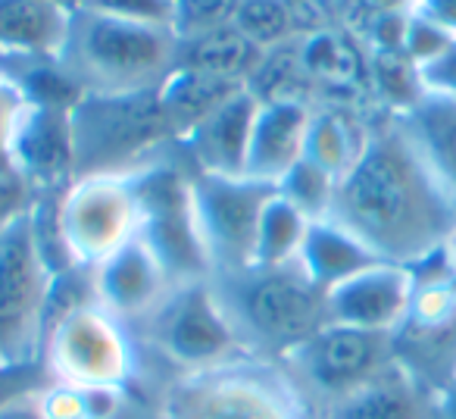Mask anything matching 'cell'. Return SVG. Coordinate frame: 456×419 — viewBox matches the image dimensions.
<instances>
[{
	"label": "cell",
	"mask_w": 456,
	"mask_h": 419,
	"mask_svg": "<svg viewBox=\"0 0 456 419\" xmlns=\"http://www.w3.org/2000/svg\"><path fill=\"white\" fill-rule=\"evenodd\" d=\"M191 169V166H188ZM279 185L250 176H209L191 169L197 232L207 251L209 273H238L254 267L256 232L266 203Z\"/></svg>",
	"instance_id": "obj_11"
},
{
	"label": "cell",
	"mask_w": 456,
	"mask_h": 419,
	"mask_svg": "<svg viewBox=\"0 0 456 419\" xmlns=\"http://www.w3.org/2000/svg\"><path fill=\"white\" fill-rule=\"evenodd\" d=\"M241 0H172V32L178 41L200 38L235 26Z\"/></svg>",
	"instance_id": "obj_29"
},
{
	"label": "cell",
	"mask_w": 456,
	"mask_h": 419,
	"mask_svg": "<svg viewBox=\"0 0 456 419\" xmlns=\"http://www.w3.org/2000/svg\"><path fill=\"white\" fill-rule=\"evenodd\" d=\"M379 260L416 269L456 235V201L394 113L372 122L356 163L338 178L331 217Z\"/></svg>",
	"instance_id": "obj_1"
},
{
	"label": "cell",
	"mask_w": 456,
	"mask_h": 419,
	"mask_svg": "<svg viewBox=\"0 0 456 419\" xmlns=\"http://www.w3.org/2000/svg\"><path fill=\"white\" fill-rule=\"evenodd\" d=\"M419 85L425 94L456 97V38L435 60L419 66Z\"/></svg>",
	"instance_id": "obj_31"
},
{
	"label": "cell",
	"mask_w": 456,
	"mask_h": 419,
	"mask_svg": "<svg viewBox=\"0 0 456 419\" xmlns=\"http://www.w3.org/2000/svg\"><path fill=\"white\" fill-rule=\"evenodd\" d=\"M132 338H141V344L169 363L175 375L250 357L235 325L228 323L209 279L172 288L169 298L138 329H132Z\"/></svg>",
	"instance_id": "obj_7"
},
{
	"label": "cell",
	"mask_w": 456,
	"mask_h": 419,
	"mask_svg": "<svg viewBox=\"0 0 456 419\" xmlns=\"http://www.w3.org/2000/svg\"><path fill=\"white\" fill-rule=\"evenodd\" d=\"M260 57V47L250 45L235 26L200 35V38L191 41H178V66L222 78V82L244 85V88H248V78L254 76Z\"/></svg>",
	"instance_id": "obj_24"
},
{
	"label": "cell",
	"mask_w": 456,
	"mask_h": 419,
	"mask_svg": "<svg viewBox=\"0 0 456 419\" xmlns=\"http://www.w3.org/2000/svg\"><path fill=\"white\" fill-rule=\"evenodd\" d=\"M412 13L428 20L431 26L447 32L450 38H456V0H416Z\"/></svg>",
	"instance_id": "obj_34"
},
{
	"label": "cell",
	"mask_w": 456,
	"mask_h": 419,
	"mask_svg": "<svg viewBox=\"0 0 456 419\" xmlns=\"http://www.w3.org/2000/svg\"><path fill=\"white\" fill-rule=\"evenodd\" d=\"M372 122H366L347 103H316L310 132H306L304 157L341 178L366 147Z\"/></svg>",
	"instance_id": "obj_22"
},
{
	"label": "cell",
	"mask_w": 456,
	"mask_h": 419,
	"mask_svg": "<svg viewBox=\"0 0 456 419\" xmlns=\"http://www.w3.org/2000/svg\"><path fill=\"white\" fill-rule=\"evenodd\" d=\"M138 197V235L169 269L172 282L209 279V260L197 232L194 201H191V169L178 147L159 163L132 176Z\"/></svg>",
	"instance_id": "obj_9"
},
{
	"label": "cell",
	"mask_w": 456,
	"mask_h": 419,
	"mask_svg": "<svg viewBox=\"0 0 456 419\" xmlns=\"http://www.w3.org/2000/svg\"><path fill=\"white\" fill-rule=\"evenodd\" d=\"M4 400H7V398H0V404H4Z\"/></svg>",
	"instance_id": "obj_38"
},
{
	"label": "cell",
	"mask_w": 456,
	"mask_h": 419,
	"mask_svg": "<svg viewBox=\"0 0 456 419\" xmlns=\"http://www.w3.org/2000/svg\"><path fill=\"white\" fill-rule=\"evenodd\" d=\"M159 419H316L279 363L244 357L200 373L172 375Z\"/></svg>",
	"instance_id": "obj_5"
},
{
	"label": "cell",
	"mask_w": 456,
	"mask_h": 419,
	"mask_svg": "<svg viewBox=\"0 0 456 419\" xmlns=\"http://www.w3.org/2000/svg\"><path fill=\"white\" fill-rule=\"evenodd\" d=\"M47 4H60V7H69V10H76V0H47Z\"/></svg>",
	"instance_id": "obj_37"
},
{
	"label": "cell",
	"mask_w": 456,
	"mask_h": 419,
	"mask_svg": "<svg viewBox=\"0 0 456 419\" xmlns=\"http://www.w3.org/2000/svg\"><path fill=\"white\" fill-rule=\"evenodd\" d=\"M76 7L141 26L172 29V0H78Z\"/></svg>",
	"instance_id": "obj_30"
},
{
	"label": "cell",
	"mask_w": 456,
	"mask_h": 419,
	"mask_svg": "<svg viewBox=\"0 0 456 419\" xmlns=\"http://www.w3.org/2000/svg\"><path fill=\"white\" fill-rule=\"evenodd\" d=\"M69 7L47 0H0V51L57 57L69 29Z\"/></svg>",
	"instance_id": "obj_21"
},
{
	"label": "cell",
	"mask_w": 456,
	"mask_h": 419,
	"mask_svg": "<svg viewBox=\"0 0 456 419\" xmlns=\"http://www.w3.org/2000/svg\"><path fill=\"white\" fill-rule=\"evenodd\" d=\"M41 363L51 382L78 388H126L134 375V338L101 304L60 316L45 335Z\"/></svg>",
	"instance_id": "obj_10"
},
{
	"label": "cell",
	"mask_w": 456,
	"mask_h": 419,
	"mask_svg": "<svg viewBox=\"0 0 456 419\" xmlns=\"http://www.w3.org/2000/svg\"><path fill=\"white\" fill-rule=\"evenodd\" d=\"M94 288L97 304L132 332L169 298L175 282H172L169 269L163 267V260L151 251V244L141 235H134L116 254L97 263Z\"/></svg>",
	"instance_id": "obj_14"
},
{
	"label": "cell",
	"mask_w": 456,
	"mask_h": 419,
	"mask_svg": "<svg viewBox=\"0 0 456 419\" xmlns=\"http://www.w3.org/2000/svg\"><path fill=\"white\" fill-rule=\"evenodd\" d=\"M235 29L260 51L297 38L285 0H241L235 13Z\"/></svg>",
	"instance_id": "obj_28"
},
{
	"label": "cell",
	"mask_w": 456,
	"mask_h": 419,
	"mask_svg": "<svg viewBox=\"0 0 456 419\" xmlns=\"http://www.w3.org/2000/svg\"><path fill=\"white\" fill-rule=\"evenodd\" d=\"M0 419H45V413L35 404V391H28L4 400L0 404Z\"/></svg>",
	"instance_id": "obj_35"
},
{
	"label": "cell",
	"mask_w": 456,
	"mask_h": 419,
	"mask_svg": "<svg viewBox=\"0 0 456 419\" xmlns=\"http://www.w3.org/2000/svg\"><path fill=\"white\" fill-rule=\"evenodd\" d=\"M35 191L16 176L13 169H0V229L22 217L26 210H32Z\"/></svg>",
	"instance_id": "obj_32"
},
{
	"label": "cell",
	"mask_w": 456,
	"mask_h": 419,
	"mask_svg": "<svg viewBox=\"0 0 456 419\" xmlns=\"http://www.w3.org/2000/svg\"><path fill=\"white\" fill-rule=\"evenodd\" d=\"M69 122L76 178L134 176L178 147L157 91L85 94L69 110Z\"/></svg>",
	"instance_id": "obj_4"
},
{
	"label": "cell",
	"mask_w": 456,
	"mask_h": 419,
	"mask_svg": "<svg viewBox=\"0 0 456 419\" xmlns=\"http://www.w3.org/2000/svg\"><path fill=\"white\" fill-rule=\"evenodd\" d=\"M53 273L41 260L32 210L0 229V373H20L45 354Z\"/></svg>",
	"instance_id": "obj_6"
},
{
	"label": "cell",
	"mask_w": 456,
	"mask_h": 419,
	"mask_svg": "<svg viewBox=\"0 0 456 419\" xmlns=\"http://www.w3.org/2000/svg\"><path fill=\"white\" fill-rule=\"evenodd\" d=\"M26 94L10 82L4 72H0V169H10V157H7V147H10V132L16 126V116L22 113L26 107Z\"/></svg>",
	"instance_id": "obj_33"
},
{
	"label": "cell",
	"mask_w": 456,
	"mask_h": 419,
	"mask_svg": "<svg viewBox=\"0 0 456 419\" xmlns=\"http://www.w3.org/2000/svg\"><path fill=\"white\" fill-rule=\"evenodd\" d=\"M319 419H444V410L441 394L397 360L379 379L331 404Z\"/></svg>",
	"instance_id": "obj_17"
},
{
	"label": "cell",
	"mask_w": 456,
	"mask_h": 419,
	"mask_svg": "<svg viewBox=\"0 0 456 419\" xmlns=\"http://www.w3.org/2000/svg\"><path fill=\"white\" fill-rule=\"evenodd\" d=\"M279 194L291 207H297L310 223H319V219L331 217V207H335V194H338V176H331L329 169L316 166L313 160L300 157L281 176Z\"/></svg>",
	"instance_id": "obj_27"
},
{
	"label": "cell",
	"mask_w": 456,
	"mask_h": 419,
	"mask_svg": "<svg viewBox=\"0 0 456 419\" xmlns=\"http://www.w3.org/2000/svg\"><path fill=\"white\" fill-rule=\"evenodd\" d=\"M437 182L456 201V97L422 94L410 110L394 113Z\"/></svg>",
	"instance_id": "obj_19"
},
{
	"label": "cell",
	"mask_w": 456,
	"mask_h": 419,
	"mask_svg": "<svg viewBox=\"0 0 456 419\" xmlns=\"http://www.w3.org/2000/svg\"><path fill=\"white\" fill-rule=\"evenodd\" d=\"M310 119H313V103L304 101L260 103L254 135H250L244 176L279 185L281 176L304 157Z\"/></svg>",
	"instance_id": "obj_18"
},
{
	"label": "cell",
	"mask_w": 456,
	"mask_h": 419,
	"mask_svg": "<svg viewBox=\"0 0 456 419\" xmlns=\"http://www.w3.org/2000/svg\"><path fill=\"white\" fill-rule=\"evenodd\" d=\"M306 232H310V219L275 191L273 201L263 210L254 267H288V263H294L300 257Z\"/></svg>",
	"instance_id": "obj_26"
},
{
	"label": "cell",
	"mask_w": 456,
	"mask_h": 419,
	"mask_svg": "<svg viewBox=\"0 0 456 419\" xmlns=\"http://www.w3.org/2000/svg\"><path fill=\"white\" fill-rule=\"evenodd\" d=\"M241 88L244 85L222 82V78L175 66L172 76L157 88V94H159V107H163L172 132H175V138L182 141L191 128L200 126L209 113H216L228 97H235Z\"/></svg>",
	"instance_id": "obj_23"
},
{
	"label": "cell",
	"mask_w": 456,
	"mask_h": 419,
	"mask_svg": "<svg viewBox=\"0 0 456 419\" xmlns=\"http://www.w3.org/2000/svg\"><path fill=\"white\" fill-rule=\"evenodd\" d=\"M76 4H78V0H76Z\"/></svg>",
	"instance_id": "obj_39"
},
{
	"label": "cell",
	"mask_w": 456,
	"mask_h": 419,
	"mask_svg": "<svg viewBox=\"0 0 456 419\" xmlns=\"http://www.w3.org/2000/svg\"><path fill=\"white\" fill-rule=\"evenodd\" d=\"M416 275L406 267L375 263L325 292V323L366 332H397L410 313Z\"/></svg>",
	"instance_id": "obj_15"
},
{
	"label": "cell",
	"mask_w": 456,
	"mask_h": 419,
	"mask_svg": "<svg viewBox=\"0 0 456 419\" xmlns=\"http://www.w3.org/2000/svg\"><path fill=\"white\" fill-rule=\"evenodd\" d=\"M300 267L304 273L316 282L322 292H331L341 282L354 279L356 273L385 263L366 248L356 235H350L344 226H338L335 219H319L310 223V232L304 238L300 248Z\"/></svg>",
	"instance_id": "obj_20"
},
{
	"label": "cell",
	"mask_w": 456,
	"mask_h": 419,
	"mask_svg": "<svg viewBox=\"0 0 456 419\" xmlns=\"http://www.w3.org/2000/svg\"><path fill=\"white\" fill-rule=\"evenodd\" d=\"M57 60L82 94H138L157 91L172 76L178 38L172 29L76 7Z\"/></svg>",
	"instance_id": "obj_3"
},
{
	"label": "cell",
	"mask_w": 456,
	"mask_h": 419,
	"mask_svg": "<svg viewBox=\"0 0 456 419\" xmlns=\"http://www.w3.org/2000/svg\"><path fill=\"white\" fill-rule=\"evenodd\" d=\"M248 91L260 103L304 101L316 107V85L306 76L304 57H300V38L263 51L254 76L248 78Z\"/></svg>",
	"instance_id": "obj_25"
},
{
	"label": "cell",
	"mask_w": 456,
	"mask_h": 419,
	"mask_svg": "<svg viewBox=\"0 0 456 419\" xmlns=\"http://www.w3.org/2000/svg\"><path fill=\"white\" fill-rule=\"evenodd\" d=\"M447 257L453 260V267H456V235L450 238V244H447Z\"/></svg>",
	"instance_id": "obj_36"
},
{
	"label": "cell",
	"mask_w": 456,
	"mask_h": 419,
	"mask_svg": "<svg viewBox=\"0 0 456 419\" xmlns=\"http://www.w3.org/2000/svg\"><path fill=\"white\" fill-rule=\"evenodd\" d=\"M10 169L38 194L66 191L76 182L69 110L41 107L28 101L10 132Z\"/></svg>",
	"instance_id": "obj_13"
},
{
	"label": "cell",
	"mask_w": 456,
	"mask_h": 419,
	"mask_svg": "<svg viewBox=\"0 0 456 419\" xmlns=\"http://www.w3.org/2000/svg\"><path fill=\"white\" fill-rule=\"evenodd\" d=\"M256 113H260V101L248 88H241L178 141V157L194 172L244 176Z\"/></svg>",
	"instance_id": "obj_16"
},
{
	"label": "cell",
	"mask_w": 456,
	"mask_h": 419,
	"mask_svg": "<svg viewBox=\"0 0 456 419\" xmlns=\"http://www.w3.org/2000/svg\"><path fill=\"white\" fill-rule=\"evenodd\" d=\"M394 363H397V341L391 332L325 323L291 357H285L281 366L310 404L313 416L319 419L331 404L379 379Z\"/></svg>",
	"instance_id": "obj_8"
},
{
	"label": "cell",
	"mask_w": 456,
	"mask_h": 419,
	"mask_svg": "<svg viewBox=\"0 0 456 419\" xmlns=\"http://www.w3.org/2000/svg\"><path fill=\"white\" fill-rule=\"evenodd\" d=\"M60 229L78 267H97L138 235L132 176H85L60 197Z\"/></svg>",
	"instance_id": "obj_12"
},
{
	"label": "cell",
	"mask_w": 456,
	"mask_h": 419,
	"mask_svg": "<svg viewBox=\"0 0 456 419\" xmlns=\"http://www.w3.org/2000/svg\"><path fill=\"white\" fill-rule=\"evenodd\" d=\"M209 285L244 350L260 360L281 366L325 325V292L304 273L300 260L209 275Z\"/></svg>",
	"instance_id": "obj_2"
}]
</instances>
